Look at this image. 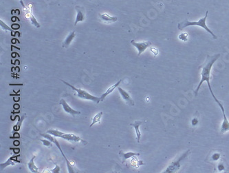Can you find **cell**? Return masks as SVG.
Listing matches in <instances>:
<instances>
[{
  "label": "cell",
  "instance_id": "6da1fadb",
  "mask_svg": "<svg viewBox=\"0 0 229 173\" xmlns=\"http://www.w3.org/2000/svg\"><path fill=\"white\" fill-rule=\"evenodd\" d=\"M219 57H220V55L219 54L212 55V56H209V55L207 56L205 63H204L202 66H201V73H200L201 79L197 88L196 89V91H195V95L197 96V92L199 91L201 86L202 85V83L204 82H206L207 83V84H208V87L210 94L212 95L213 98L214 99L217 104H218L219 101L216 98L215 94L213 93V92L212 91V88L210 83V71H211L212 67L213 66V64H214L215 61L218 60Z\"/></svg>",
  "mask_w": 229,
  "mask_h": 173
},
{
  "label": "cell",
  "instance_id": "7a4b0ae2",
  "mask_svg": "<svg viewBox=\"0 0 229 173\" xmlns=\"http://www.w3.org/2000/svg\"><path fill=\"white\" fill-rule=\"evenodd\" d=\"M208 13H209V11H207L205 13V16H204L203 18H202V19H200L198 21H189L187 20H185L184 21H182V22L178 24V29L179 30H182L183 29H184L185 28H187L188 26H200V27L203 28V29L205 30H206V31L209 33H210L215 39H218V37H217L215 34L213 33V32L211 30L209 29V28L207 26L206 24V21L207 19V17H208Z\"/></svg>",
  "mask_w": 229,
  "mask_h": 173
},
{
  "label": "cell",
  "instance_id": "3957f363",
  "mask_svg": "<svg viewBox=\"0 0 229 173\" xmlns=\"http://www.w3.org/2000/svg\"><path fill=\"white\" fill-rule=\"evenodd\" d=\"M47 133L52 135V136H54L56 137H60L62 139H64L68 141H71V142H83L84 144H86L87 142L83 141L82 139H80L78 136H76L74 134L72 133H64L63 132H61L59 131H57V130H54V129H51V130H48L47 131Z\"/></svg>",
  "mask_w": 229,
  "mask_h": 173
},
{
  "label": "cell",
  "instance_id": "277c9868",
  "mask_svg": "<svg viewBox=\"0 0 229 173\" xmlns=\"http://www.w3.org/2000/svg\"><path fill=\"white\" fill-rule=\"evenodd\" d=\"M191 154V150H187L185 153L182 154L180 157H179L178 158L176 159L175 160L173 161V162L170 163V164L167 166V168L163 172L165 173H174L178 172L179 168L181 167V163L182 162L184 161L187 158V157Z\"/></svg>",
  "mask_w": 229,
  "mask_h": 173
},
{
  "label": "cell",
  "instance_id": "5b68a950",
  "mask_svg": "<svg viewBox=\"0 0 229 173\" xmlns=\"http://www.w3.org/2000/svg\"><path fill=\"white\" fill-rule=\"evenodd\" d=\"M61 81L63 83H64L65 84L67 85L68 86H69V87L72 88L73 91H75L77 92V97H79L80 99H83V100H91L92 101H94V102H96L97 104H98L99 102H100V101H101V97L93 96V95H92L91 94H89V92H88L84 90H82V89H80V88H76V87H74V86L70 84L69 83L63 81V79H61Z\"/></svg>",
  "mask_w": 229,
  "mask_h": 173
},
{
  "label": "cell",
  "instance_id": "8992f818",
  "mask_svg": "<svg viewBox=\"0 0 229 173\" xmlns=\"http://www.w3.org/2000/svg\"><path fill=\"white\" fill-rule=\"evenodd\" d=\"M41 136H42L43 137H44L45 139H47V140H50V141H52V143H53L55 145V146H57V147L58 148V150H60V152H61V153L62 154V156L63 157V158L65 159V160H66L68 172H69L70 173H74V169L72 168V166H71L69 161L67 160V157H66V155H65V154L63 153V151H62L60 145H59V143H58V140H57V139L55 138L56 137H54V136H52V135H50V134H48V135H47V134H41Z\"/></svg>",
  "mask_w": 229,
  "mask_h": 173
},
{
  "label": "cell",
  "instance_id": "52a82bcc",
  "mask_svg": "<svg viewBox=\"0 0 229 173\" xmlns=\"http://www.w3.org/2000/svg\"><path fill=\"white\" fill-rule=\"evenodd\" d=\"M131 44L135 46V47L138 49V56L140 55L146 49L149 47H150L151 46V42L149 41H145V42H136L134 40H132Z\"/></svg>",
  "mask_w": 229,
  "mask_h": 173
},
{
  "label": "cell",
  "instance_id": "ba28073f",
  "mask_svg": "<svg viewBox=\"0 0 229 173\" xmlns=\"http://www.w3.org/2000/svg\"><path fill=\"white\" fill-rule=\"evenodd\" d=\"M218 104V106H219V108H220V109L222 110V114H223V119H223V122H222V126H221L220 131H221L222 133H225V132L229 131V121H228L227 115H226L224 108V106H223L222 104L220 102V101H219Z\"/></svg>",
  "mask_w": 229,
  "mask_h": 173
},
{
  "label": "cell",
  "instance_id": "9c48e42d",
  "mask_svg": "<svg viewBox=\"0 0 229 173\" xmlns=\"http://www.w3.org/2000/svg\"><path fill=\"white\" fill-rule=\"evenodd\" d=\"M24 11L26 13V17L28 19L30 20L31 23L36 28H40V24L35 19V16L32 14V4H29L28 7L24 8Z\"/></svg>",
  "mask_w": 229,
  "mask_h": 173
},
{
  "label": "cell",
  "instance_id": "30bf717a",
  "mask_svg": "<svg viewBox=\"0 0 229 173\" xmlns=\"http://www.w3.org/2000/svg\"><path fill=\"white\" fill-rule=\"evenodd\" d=\"M59 104L61 105L62 107H63V109L64 110L65 112L68 114H70V115H72L73 117H74L76 115H80V111H77V110L72 109V108L68 105V104L66 102V100H63V99H61V100H60Z\"/></svg>",
  "mask_w": 229,
  "mask_h": 173
},
{
  "label": "cell",
  "instance_id": "8fae6325",
  "mask_svg": "<svg viewBox=\"0 0 229 173\" xmlns=\"http://www.w3.org/2000/svg\"><path fill=\"white\" fill-rule=\"evenodd\" d=\"M76 11V17L75 22H74V26H76V24L79 22H81V21L85 20V9L83 7H80V6H76L75 7Z\"/></svg>",
  "mask_w": 229,
  "mask_h": 173
},
{
  "label": "cell",
  "instance_id": "7c38bea8",
  "mask_svg": "<svg viewBox=\"0 0 229 173\" xmlns=\"http://www.w3.org/2000/svg\"><path fill=\"white\" fill-rule=\"evenodd\" d=\"M118 90H119L120 95H121L123 100L125 101V103L129 105V106H134L135 105L134 101L127 92L125 91V90H123V88H120V87L118 88Z\"/></svg>",
  "mask_w": 229,
  "mask_h": 173
},
{
  "label": "cell",
  "instance_id": "4fadbf2b",
  "mask_svg": "<svg viewBox=\"0 0 229 173\" xmlns=\"http://www.w3.org/2000/svg\"><path fill=\"white\" fill-rule=\"evenodd\" d=\"M99 17H100V19L102 20V21H103L104 23L107 24L114 23L118 20L117 17H111L107 13L100 14L99 15Z\"/></svg>",
  "mask_w": 229,
  "mask_h": 173
},
{
  "label": "cell",
  "instance_id": "5bb4252c",
  "mask_svg": "<svg viewBox=\"0 0 229 173\" xmlns=\"http://www.w3.org/2000/svg\"><path fill=\"white\" fill-rule=\"evenodd\" d=\"M19 157V155L12 156L7 161H6V162L3 163H1V164H0V167H1V171H2V170H4L6 168V167H7L9 165L14 166L15 165V163L14 162L20 163V162H19V161L17 160V158H18Z\"/></svg>",
  "mask_w": 229,
  "mask_h": 173
},
{
  "label": "cell",
  "instance_id": "9a60e30c",
  "mask_svg": "<svg viewBox=\"0 0 229 173\" xmlns=\"http://www.w3.org/2000/svg\"><path fill=\"white\" fill-rule=\"evenodd\" d=\"M142 123L143 122H142V121H136L134 123H130V126H133V127H134L135 129L136 134V139H137V141L138 142V143L140 142V137H141V133H140V130H139V127H140V126L142 124Z\"/></svg>",
  "mask_w": 229,
  "mask_h": 173
},
{
  "label": "cell",
  "instance_id": "2e32d148",
  "mask_svg": "<svg viewBox=\"0 0 229 173\" xmlns=\"http://www.w3.org/2000/svg\"><path fill=\"white\" fill-rule=\"evenodd\" d=\"M122 81H123L122 79H120L119 81L118 82L116 83H115V84L113 85V86H111V87H110L109 88H108L107 91H106V92H105V93H103V95H102V96L101 97V101H103L105 100V97H106L107 96V95H109L110 93H111V92H112L114 90H115V89L116 88L119 87V86L120 85V83L122 82Z\"/></svg>",
  "mask_w": 229,
  "mask_h": 173
},
{
  "label": "cell",
  "instance_id": "e0dca14e",
  "mask_svg": "<svg viewBox=\"0 0 229 173\" xmlns=\"http://www.w3.org/2000/svg\"><path fill=\"white\" fill-rule=\"evenodd\" d=\"M76 35V33L75 31H72L71 32L70 35H68L67 38L65 39V41L63 43V48H67L68 46H70L71 44V42L73 41V39L75 38Z\"/></svg>",
  "mask_w": 229,
  "mask_h": 173
},
{
  "label": "cell",
  "instance_id": "ac0fdd59",
  "mask_svg": "<svg viewBox=\"0 0 229 173\" xmlns=\"http://www.w3.org/2000/svg\"><path fill=\"white\" fill-rule=\"evenodd\" d=\"M35 157H36V156L34 155L32 157V158L31 159L30 162H28V169L33 173L38 172V171H39V168L35 166V162H34V160H35Z\"/></svg>",
  "mask_w": 229,
  "mask_h": 173
},
{
  "label": "cell",
  "instance_id": "d6986e66",
  "mask_svg": "<svg viewBox=\"0 0 229 173\" xmlns=\"http://www.w3.org/2000/svg\"><path fill=\"white\" fill-rule=\"evenodd\" d=\"M103 113L102 112V111H101V112H100V113H98V114H97V115H96L94 117V118L92 119V123L90 124V126H89V127H92V126H94L95 124V123H100L101 122V119L102 118V116H103Z\"/></svg>",
  "mask_w": 229,
  "mask_h": 173
},
{
  "label": "cell",
  "instance_id": "ffe728a7",
  "mask_svg": "<svg viewBox=\"0 0 229 173\" xmlns=\"http://www.w3.org/2000/svg\"><path fill=\"white\" fill-rule=\"evenodd\" d=\"M26 114H24V115L22 117H20V118H19L18 122L17 123V124L13 127V131H12V132H14V131H19L20 128H21V123H22L24 120L26 119Z\"/></svg>",
  "mask_w": 229,
  "mask_h": 173
},
{
  "label": "cell",
  "instance_id": "44dd1931",
  "mask_svg": "<svg viewBox=\"0 0 229 173\" xmlns=\"http://www.w3.org/2000/svg\"><path fill=\"white\" fill-rule=\"evenodd\" d=\"M221 153H219V152H215L212 154L211 157H210V162H214V163H218L219 162V160L221 159Z\"/></svg>",
  "mask_w": 229,
  "mask_h": 173
},
{
  "label": "cell",
  "instance_id": "7402d4cb",
  "mask_svg": "<svg viewBox=\"0 0 229 173\" xmlns=\"http://www.w3.org/2000/svg\"><path fill=\"white\" fill-rule=\"evenodd\" d=\"M139 155H140V153H133V152H129V153H123V160L125 161L126 159L131 158V157L139 156Z\"/></svg>",
  "mask_w": 229,
  "mask_h": 173
},
{
  "label": "cell",
  "instance_id": "603a6c76",
  "mask_svg": "<svg viewBox=\"0 0 229 173\" xmlns=\"http://www.w3.org/2000/svg\"><path fill=\"white\" fill-rule=\"evenodd\" d=\"M178 39L182 42H187L188 39V34L187 33H182L179 35Z\"/></svg>",
  "mask_w": 229,
  "mask_h": 173
},
{
  "label": "cell",
  "instance_id": "cb8c5ba5",
  "mask_svg": "<svg viewBox=\"0 0 229 173\" xmlns=\"http://www.w3.org/2000/svg\"><path fill=\"white\" fill-rule=\"evenodd\" d=\"M217 169H218V172H222L225 171V166L224 164V163L222 162H218V165H217Z\"/></svg>",
  "mask_w": 229,
  "mask_h": 173
},
{
  "label": "cell",
  "instance_id": "d4e9b609",
  "mask_svg": "<svg viewBox=\"0 0 229 173\" xmlns=\"http://www.w3.org/2000/svg\"><path fill=\"white\" fill-rule=\"evenodd\" d=\"M0 25H1L3 30H8V31H11L12 33H13V30H12L10 27H8L7 25H6V24L4 22H3L2 20H0Z\"/></svg>",
  "mask_w": 229,
  "mask_h": 173
},
{
  "label": "cell",
  "instance_id": "484cf974",
  "mask_svg": "<svg viewBox=\"0 0 229 173\" xmlns=\"http://www.w3.org/2000/svg\"><path fill=\"white\" fill-rule=\"evenodd\" d=\"M41 141L43 142V146H45L46 147H51L52 146V144H53V143H52V141L47 140V139H45V140H41Z\"/></svg>",
  "mask_w": 229,
  "mask_h": 173
},
{
  "label": "cell",
  "instance_id": "4316f807",
  "mask_svg": "<svg viewBox=\"0 0 229 173\" xmlns=\"http://www.w3.org/2000/svg\"><path fill=\"white\" fill-rule=\"evenodd\" d=\"M54 165H55V168L51 170L50 172H53V173H58V172H60V167L58 166L55 162H54Z\"/></svg>",
  "mask_w": 229,
  "mask_h": 173
},
{
  "label": "cell",
  "instance_id": "83f0119b",
  "mask_svg": "<svg viewBox=\"0 0 229 173\" xmlns=\"http://www.w3.org/2000/svg\"><path fill=\"white\" fill-rule=\"evenodd\" d=\"M198 122H199V121H198V119L197 118V117H194V118H193L191 120V124L193 126H197Z\"/></svg>",
  "mask_w": 229,
  "mask_h": 173
},
{
  "label": "cell",
  "instance_id": "f1b7e54d",
  "mask_svg": "<svg viewBox=\"0 0 229 173\" xmlns=\"http://www.w3.org/2000/svg\"><path fill=\"white\" fill-rule=\"evenodd\" d=\"M14 135H15L13 136V137H11L10 138H11V139H12V138H15H15H20V135H19L18 133H15Z\"/></svg>",
  "mask_w": 229,
  "mask_h": 173
},
{
  "label": "cell",
  "instance_id": "f546056e",
  "mask_svg": "<svg viewBox=\"0 0 229 173\" xmlns=\"http://www.w3.org/2000/svg\"><path fill=\"white\" fill-rule=\"evenodd\" d=\"M151 49H153V50L154 51V52H153L155 55H157L158 54V51L156 48H151Z\"/></svg>",
  "mask_w": 229,
  "mask_h": 173
},
{
  "label": "cell",
  "instance_id": "4dcf8cb0",
  "mask_svg": "<svg viewBox=\"0 0 229 173\" xmlns=\"http://www.w3.org/2000/svg\"><path fill=\"white\" fill-rule=\"evenodd\" d=\"M19 2H20V4H21V6H22V7H23V8H26V7H25V4H24V2H23V0H19Z\"/></svg>",
  "mask_w": 229,
  "mask_h": 173
},
{
  "label": "cell",
  "instance_id": "1f68e13d",
  "mask_svg": "<svg viewBox=\"0 0 229 173\" xmlns=\"http://www.w3.org/2000/svg\"><path fill=\"white\" fill-rule=\"evenodd\" d=\"M12 29H19V26L17 25V24H15V26H12Z\"/></svg>",
  "mask_w": 229,
  "mask_h": 173
},
{
  "label": "cell",
  "instance_id": "d6a6232c",
  "mask_svg": "<svg viewBox=\"0 0 229 173\" xmlns=\"http://www.w3.org/2000/svg\"><path fill=\"white\" fill-rule=\"evenodd\" d=\"M89 1H92V0H89Z\"/></svg>",
  "mask_w": 229,
  "mask_h": 173
}]
</instances>
